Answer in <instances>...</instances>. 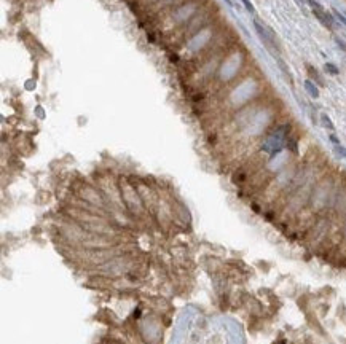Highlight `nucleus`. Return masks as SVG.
Returning <instances> with one entry per match:
<instances>
[{
    "label": "nucleus",
    "mask_w": 346,
    "mask_h": 344,
    "mask_svg": "<svg viewBox=\"0 0 346 344\" xmlns=\"http://www.w3.org/2000/svg\"><path fill=\"white\" fill-rule=\"evenodd\" d=\"M118 187H120L123 204H125L128 212H131L133 215H144V212H145V204H144L138 188H136L131 182H128L126 178H121L118 182Z\"/></svg>",
    "instance_id": "f257e3e1"
},
{
    "label": "nucleus",
    "mask_w": 346,
    "mask_h": 344,
    "mask_svg": "<svg viewBox=\"0 0 346 344\" xmlns=\"http://www.w3.org/2000/svg\"><path fill=\"white\" fill-rule=\"evenodd\" d=\"M334 193V185L330 178H322L315 185L310 196V206L315 210H322L330 201V195Z\"/></svg>",
    "instance_id": "f03ea898"
},
{
    "label": "nucleus",
    "mask_w": 346,
    "mask_h": 344,
    "mask_svg": "<svg viewBox=\"0 0 346 344\" xmlns=\"http://www.w3.org/2000/svg\"><path fill=\"white\" fill-rule=\"evenodd\" d=\"M141 333L144 336V340L148 344H156L161 340V335H163V328L160 325V322L156 319H145L142 322L141 325Z\"/></svg>",
    "instance_id": "7ed1b4c3"
},
{
    "label": "nucleus",
    "mask_w": 346,
    "mask_h": 344,
    "mask_svg": "<svg viewBox=\"0 0 346 344\" xmlns=\"http://www.w3.org/2000/svg\"><path fill=\"white\" fill-rule=\"evenodd\" d=\"M305 69H306V74H308V78L311 82H315L319 88H324L325 86V82H324V78H322V75L319 74V70L315 67V65H311V64H308L306 62L305 64Z\"/></svg>",
    "instance_id": "20e7f679"
},
{
    "label": "nucleus",
    "mask_w": 346,
    "mask_h": 344,
    "mask_svg": "<svg viewBox=\"0 0 346 344\" xmlns=\"http://www.w3.org/2000/svg\"><path fill=\"white\" fill-rule=\"evenodd\" d=\"M275 59H276V64H278L279 70L283 72V77L286 78L287 82H289L290 86H293V83H295V82H293V77H292V72H290V69H289V65L286 64V61H284V59L281 57V56H276Z\"/></svg>",
    "instance_id": "39448f33"
},
{
    "label": "nucleus",
    "mask_w": 346,
    "mask_h": 344,
    "mask_svg": "<svg viewBox=\"0 0 346 344\" xmlns=\"http://www.w3.org/2000/svg\"><path fill=\"white\" fill-rule=\"evenodd\" d=\"M303 88H305V91L310 94V97H311V99H319V96H321V91H319V86H317L315 82H311L310 78H306V80L303 82Z\"/></svg>",
    "instance_id": "423d86ee"
},
{
    "label": "nucleus",
    "mask_w": 346,
    "mask_h": 344,
    "mask_svg": "<svg viewBox=\"0 0 346 344\" xmlns=\"http://www.w3.org/2000/svg\"><path fill=\"white\" fill-rule=\"evenodd\" d=\"M319 121H321L322 128H325L329 132H334L335 131V124H334V121L330 120V116L327 114H321V116H319Z\"/></svg>",
    "instance_id": "0eeeda50"
},
{
    "label": "nucleus",
    "mask_w": 346,
    "mask_h": 344,
    "mask_svg": "<svg viewBox=\"0 0 346 344\" xmlns=\"http://www.w3.org/2000/svg\"><path fill=\"white\" fill-rule=\"evenodd\" d=\"M324 70L327 72L329 75H332V77L340 75V69H338L334 62H325V64H324Z\"/></svg>",
    "instance_id": "6e6552de"
},
{
    "label": "nucleus",
    "mask_w": 346,
    "mask_h": 344,
    "mask_svg": "<svg viewBox=\"0 0 346 344\" xmlns=\"http://www.w3.org/2000/svg\"><path fill=\"white\" fill-rule=\"evenodd\" d=\"M332 15L335 16V19H337L338 23L346 28V15H345V13H342L340 10H337V8H332Z\"/></svg>",
    "instance_id": "1a4fd4ad"
},
{
    "label": "nucleus",
    "mask_w": 346,
    "mask_h": 344,
    "mask_svg": "<svg viewBox=\"0 0 346 344\" xmlns=\"http://www.w3.org/2000/svg\"><path fill=\"white\" fill-rule=\"evenodd\" d=\"M334 153L337 156H340L343 158V160H346V147H343V145H334Z\"/></svg>",
    "instance_id": "9d476101"
},
{
    "label": "nucleus",
    "mask_w": 346,
    "mask_h": 344,
    "mask_svg": "<svg viewBox=\"0 0 346 344\" xmlns=\"http://www.w3.org/2000/svg\"><path fill=\"white\" fill-rule=\"evenodd\" d=\"M241 3L244 5V8L247 13H251V15H256V6L252 5L251 0H241Z\"/></svg>",
    "instance_id": "9b49d317"
},
{
    "label": "nucleus",
    "mask_w": 346,
    "mask_h": 344,
    "mask_svg": "<svg viewBox=\"0 0 346 344\" xmlns=\"http://www.w3.org/2000/svg\"><path fill=\"white\" fill-rule=\"evenodd\" d=\"M334 42H335V45L338 46V50H342L343 53H346V40H343L342 37L335 35V37H334Z\"/></svg>",
    "instance_id": "f8f14e48"
},
{
    "label": "nucleus",
    "mask_w": 346,
    "mask_h": 344,
    "mask_svg": "<svg viewBox=\"0 0 346 344\" xmlns=\"http://www.w3.org/2000/svg\"><path fill=\"white\" fill-rule=\"evenodd\" d=\"M329 141L334 143V145H340V139L335 134V132H329Z\"/></svg>",
    "instance_id": "ddd939ff"
},
{
    "label": "nucleus",
    "mask_w": 346,
    "mask_h": 344,
    "mask_svg": "<svg viewBox=\"0 0 346 344\" xmlns=\"http://www.w3.org/2000/svg\"><path fill=\"white\" fill-rule=\"evenodd\" d=\"M224 2L228 5V6H230V8H233V6H234V3H233V0H224Z\"/></svg>",
    "instance_id": "4468645a"
},
{
    "label": "nucleus",
    "mask_w": 346,
    "mask_h": 344,
    "mask_svg": "<svg viewBox=\"0 0 346 344\" xmlns=\"http://www.w3.org/2000/svg\"><path fill=\"white\" fill-rule=\"evenodd\" d=\"M345 236H346V222H345Z\"/></svg>",
    "instance_id": "2eb2a0df"
},
{
    "label": "nucleus",
    "mask_w": 346,
    "mask_h": 344,
    "mask_svg": "<svg viewBox=\"0 0 346 344\" xmlns=\"http://www.w3.org/2000/svg\"><path fill=\"white\" fill-rule=\"evenodd\" d=\"M343 13H345V15H346V11H343Z\"/></svg>",
    "instance_id": "dca6fc26"
},
{
    "label": "nucleus",
    "mask_w": 346,
    "mask_h": 344,
    "mask_svg": "<svg viewBox=\"0 0 346 344\" xmlns=\"http://www.w3.org/2000/svg\"><path fill=\"white\" fill-rule=\"evenodd\" d=\"M345 59H346V56H345Z\"/></svg>",
    "instance_id": "f3484780"
}]
</instances>
